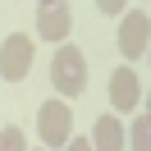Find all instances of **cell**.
<instances>
[{
    "label": "cell",
    "instance_id": "obj_1",
    "mask_svg": "<svg viewBox=\"0 0 151 151\" xmlns=\"http://www.w3.org/2000/svg\"><path fill=\"white\" fill-rule=\"evenodd\" d=\"M50 83H55L60 96H78L87 87V60L78 46H60L55 60H50Z\"/></svg>",
    "mask_w": 151,
    "mask_h": 151
},
{
    "label": "cell",
    "instance_id": "obj_2",
    "mask_svg": "<svg viewBox=\"0 0 151 151\" xmlns=\"http://www.w3.org/2000/svg\"><path fill=\"white\" fill-rule=\"evenodd\" d=\"M32 50H37V41H32L28 32L5 37V41H0V78H9V83L28 78V69H32Z\"/></svg>",
    "mask_w": 151,
    "mask_h": 151
},
{
    "label": "cell",
    "instance_id": "obj_3",
    "mask_svg": "<svg viewBox=\"0 0 151 151\" xmlns=\"http://www.w3.org/2000/svg\"><path fill=\"white\" fill-rule=\"evenodd\" d=\"M37 137L46 142V147H64V142L73 137V114H69L64 101H46L37 110Z\"/></svg>",
    "mask_w": 151,
    "mask_h": 151
},
{
    "label": "cell",
    "instance_id": "obj_4",
    "mask_svg": "<svg viewBox=\"0 0 151 151\" xmlns=\"http://www.w3.org/2000/svg\"><path fill=\"white\" fill-rule=\"evenodd\" d=\"M147 37H151L147 9H128V14H124V23H119V50H124L128 60H137L142 50H147Z\"/></svg>",
    "mask_w": 151,
    "mask_h": 151
},
{
    "label": "cell",
    "instance_id": "obj_5",
    "mask_svg": "<svg viewBox=\"0 0 151 151\" xmlns=\"http://www.w3.org/2000/svg\"><path fill=\"white\" fill-rule=\"evenodd\" d=\"M69 28H73V14H69V5H41L37 14V37L41 41H69Z\"/></svg>",
    "mask_w": 151,
    "mask_h": 151
},
{
    "label": "cell",
    "instance_id": "obj_6",
    "mask_svg": "<svg viewBox=\"0 0 151 151\" xmlns=\"http://www.w3.org/2000/svg\"><path fill=\"white\" fill-rule=\"evenodd\" d=\"M142 101V78L133 69H114L110 73V105L114 110H137Z\"/></svg>",
    "mask_w": 151,
    "mask_h": 151
},
{
    "label": "cell",
    "instance_id": "obj_7",
    "mask_svg": "<svg viewBox=\"0 0 151 151\" xmlns=\"http://www.w3.org/2000/svg\"><path fill=\"white\" fill-rule=\"evenodd\" d=\"M92 151H124V128L114 114H101L92 128Z\"/></svg>",
    "mask_w": 151,
    "mask_h": 151
},
{
    "label": "cell",
    "instance_id": "obj_8",
    "mask_svg": "<svg viewBox=\"0 0 151 151\" xmlns=\"http://www.w3.org/2000/svg\"><path fill=\"white\" fill-rule=\"evenodd\" d=\"M133 151H151V128H147V114H137V124H133Z\"/></svg>",
    "mask_w": 151,
    "mask_h": 151
},
{
    "label": "cell",
    "instance_id": "obj_9",
    "mask_svg": "<svg viewBox=\"0 0 151 151\" xmlns=\"http://www.w3.org/2000/svg\"><path fill=\"white\" fill-rule=\"evenodd\" d=\"M0 151H23V133L19 128H0Z\"/></svg>",
    "mask_w": 151,
    "mask_h": 151
},
{
    "label": "cell",
    "instance_id": "obj_10",
    "mask_svg": "<svg viewBox=\"0 0 151 151\" xmlns=\"http://www.w3.org/2000/svg\"><path fill=\"white\" fill-rule=\"evenodd\" d=\"M96 9H101V14H119V9H124V0H96Z\"/></svg>",
    "mask_w": 151,
    "mask_h": 151
},
{
    "label": "cell",
    "instance_id": "obj_11",
    "mask_svg": "<svg viewBox=\"0 0 151 151\" xmlns=\"http://www.w3.org/2000/svg\"><path fill=\"white\" fill-rule=\"evenodd\" d=\"M64 147H69V151H92V142H87V137H69Z\"/></svg>",
    "mask_w": 151,
    "mask_h": 151
},
{
    "label": "cell",
    "instance_id": "obj_12",
    "mask_svg": "<svg viewBox=\"0 0 151 151\" xmlns=\"http://www.w3.org/2000/svg\"><path fill=\"white\" fill-rule=\"evenodd\" d=\"M41 5H55V0H41Z\"/></svg>",
    "mask_w": 151,
    "mask_h": 151
}]
</instances>
